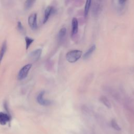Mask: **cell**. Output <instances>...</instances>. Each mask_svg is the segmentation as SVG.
I'll use <instances>...</instances> for the list:
<instances>
[{
  "label": "cell",
  "instance_id": "6",
  "mask_svg": "<svg viewBox=\"0 0 134 134\" xmlns=\"http://www.w3.org/2000/svg\"><path fill=\"white\" fill-rule=\"evenodd\" d=\"M42 53L41 49H37L33 52H31L29 55V57L30 59L34 61H37L39 59Z\"/></svg>",
  "mask_w": 134,
  "mask_h": 134
},
{
  "label": "cell",
  "instance_id": "7",
  "mask_svg": "<svg viewBox=\"0 0 134 134\" xmlns=\"http://www.w3.org/2000/svg\"><path fill=\"white\" fill-rule=\"evenodd\" d=\"M79 24L78 21L76 18H73L72 20V29H71V36L73 37L75 36L78 31Z\"/></svg>",
  "mask_w": 134,
  "mask_h": 134
},
{
  "label": "cell",
  "instance_id": "4",
  "mask_svg": "<svg viewBox=\"0 0 134 134\" xmlns=\"http://www.w3.org/2000/svg\"><path fill=\"white\" fill-rule=\"evenodd\" d=\"M28 22L29 26L31 29L33 30L36 29L37 27V14L36 13L31 14L28 17Z\"/></svg>",
  "mask_w": 134,
  "mask_h": 134
},
{
  "label": "cell",
  "instance_id": "5",
  "mask_svg": "<svg viewBox=\"0 0 134 134\" xmlns=\"http://www.w3.org/2000/svg\"><path fill=\"white\" fill-rule=\"evenodd\" d=\"M55 12V10L54 8L53 7V6H48V7H47L46 9L45 10V11H44L43 23L45 24L48 20V19L49 18L50 16Z\"/></svg>",
  "mask_w": 134,
  "mask_h": 134
},
{
  "label": "cell",
  "instance_id": "14",
  "mask_svg": "<svg viewBox=\"0 0 134 134\" xmlns=\"http://www.w3.org/2000/svg\"><path fill=\"white\" fill-rule=\"evenodd\" d=\"M101 6L100 5L99 3H97V4H95L93 5V6L92 8V12H93V13L95 15H98V13L100 12V10H101Z\"/></svg>",
  "mask_w": 134,
  "mask_h": 134
},
{
  "label": "cell",
  "instance_id": "11",
  "mask_svg": "<svg viewBox=\"0 0 134 134\" xmlns=\"http://www.w3.org/2000/svg\"><path fill=\"white\" fill-rule=\"evenodd\" d=\"M67 34V29L65 27L62 28L58 33V39L60 42L64 40Z\"/></svg>",
  "mask_w": 134,
  "mask_h": 134
},
{
  "label": "cell",
  "instance_id": "17",
  "mask_svg": "<svg viewBox=\"0 0 134 134\" xmlns=\"http://www.w3.org/2000/svg\"><path fill=\"white\" fill-rule=\"evenodd\" d=\"M35 3V1H27L25 3V8L26 9H29L32 7L33 5H34Z\"/></svg>",
  "mask_w": 134,
  "mask_h": 134
},
{
  "label": "cell",
  "instance_id": "3",
  "mask_svg": "<svg viewBox=\"0 0 134 134\" xmlns=\"http://www.w3.org/2000/svg\"><path fill=\"white\" fill-rule=\"evenodd\" d=\"M44 93H45V92L44 91H41V92H40L37 97V101L38 102V103L41 105L42 106L50 105L51 103H52V102H51L50 101L46 100L43 98V95Z\"/></svg>",
  "mask_w": 134,
  "mask_h": 134
},
{
  "label": "cell",
  "instance_id": "15",
  "mask_svg": "<svg viewBox=\"0 0 134 134\" xmlns=\"http://www.w3.org/2000/svg\"><path fill=\"white\" fill-rule=\"evenodd\" d=\"M34 41V39L30 37L26 36L25 37V42H26V49L27 50L30 46L31 44Z\"/></svg>",
  "mask_w": 134,
  "mask_h": 134
},
{
  "label": "cell",
  "instance_id": "8",
  "mask_svg": "<svg viewBox=\"0 0 134 134\" xmlns=\"http://www.w3.org/2000/svg\"><path fill=\"white\" fill-rule=\"evenodd\" d=\"M11 120V117L9 114L3 112H0V124L5 125Z\"/></svg>",
  "mask_w": 134,
  "mask_h": 134
},
{
  "label": "cell",
  "instance_id": "1",
  "mask_svg": "<svg viewBox=\"0 0 134 134\" xmlns=\"http://www.w3.org/2000/svg\"><path fill=\"white\" fill-rule=\"evenodd\" d=\"M82 55L80 50H73L69 52L66 56L67 60L70 63H74L79 60Z\"/></svg>",
  "mask_w": 134,
  "mask_h": 134
},
{
  "label": "cell",
  "instance_id": "19",
  "mask_svg": "<svg viewBox=\"0 0 134 134\" xmlns=\"http://www.w3.org/2000/svg\"><path fill=\"white\" fill-rule=\"evenodd\" d=\"M126 2L127 1H125V0H121V1H118V3L120 5V6H122V7H123V6L125 5V3H126Z\"/></svg>",
  "mask_w": 134,
  "mask_h": 134
},
{
  "label": "cell",
  "instance_id": "16",
  "mask_svg": "<svg viewBox=\"0 0 134 134\" xmlns=\"http://www.w3.org/2000/svg\"><path fill=\"white\" fill-rule=\"evenodd\" d=\"M111 125H112V127H113V128L114 129H115V130H116L117 131H120L121 130L120 127H119V126L117 124L116 120H115V119H112V121H111Z\"/></svg>",
  "mask_w": 134,
  "mask_h": 134
},
{
  "label": "cell",
  "instance_id": "12",
  "mask_svg": "<svg viewBox=\"0 0 134 134\" xmlns=\"http://www.w3.org/2000/svg\"><path fill=\"white\" fill-rule=\"evenodd\" d=\"M100 101L102 103H103V104L106 106L107 108H110L112 107L111 104L110 103V101L108 100V99L105 96H102L100 98Z\"/></svg>",
  "mask_w": 134,
  "mask_h": 134
},
{
  "label": "cell",
  "instance_id": "18",
  "mask_svg": "<svg viewBox=\"0 0 134 134\" xmlns=\"http://www.w3.org/2000/svg\"><path fill=\"white\" fill-rule=\"evenodd\" d=\"M17 27H18V29L20 30L21 32H22L23 31H24V28L22 26V23L20 22H18V24H17Z\"/></svg>",
  "mask_w": 134,
  "mask_h": 134
},
{
  "label": "cell",
  "instance_id": "9",
  "mask_svg": "<svg viewBox=\"0 0 134 134\" xmlns=\"http://www.w3.org/2000/svg\"><path fill=\"white\" fill-rule=\"evenodd\" d=\"M6 49H7V43H6V41H5L3 42L1 48L0 49V65H1L3 57L6 52Z\"/></svg>",
  "mask_w": 134,
  "mask_h": 134
},
{
  "label": "cell",
  "instance_id": "13",
  "mask_svg": "<svg viewBox=\"0 0 134 134\" xmlns=\"http://www.w3.org/2000/svg\"><path fill=\"white\" fill-rule=\"evenodd\" d=\"M91 1H87L86 2L85 7H84V16L86 17L88 16L89 11H90V9L91 5Z\"/></svg>",
  "mask_w": 134,
  "mask_h": 134
},
{
  "label": "cell",
  "instance_id": "10",
  "mask_svg": "<svg viewBox=\"0 0 134 134\" xmlns=\"http://www.w3.org/2000/svg\"><path fill=\"white\" fill-rule=\"evenodd\" d=\"M95 49H96V45H95V44H93V45L90 48H89L87 52L84 54L83 57V59H87V58H88L95 50Z\"/></svg>",
  "mask_w": 134,
  "mask_h": 134
},
{
  "label": "cell",
  "instance_id": "2",
  "mask_svg": "<svg viewBox=\"0 0 134 134\" xmlns=\"http://www.w3.org/2000/svg\"><path fill=\"white\" fill-rule=\"evenodd\" d=\"M32 67L31 64H28L24 66L18 72L17 78L19 80H22L26 78L30 71V70Z\"/></svg>",
  "mask_w": 134,
  "mask_h": 134
}]
</instances>
